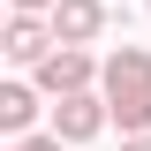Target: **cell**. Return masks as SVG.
Segmentation results:
<instances>
[{
	"instance_id": "cell-8",
	"label": "cell",
	"mask_w": 151,
	"mask_h": 151,
	"mask_svg": "<svg viewBox=\"0 0 151 151\" xmlns=\"http://www.w3.org/2000/svg\"><path fill=\"white\" fill-rule=\"evenodd\" d=\"M60 0H8V15H53Z\"/></svg>"
},
{
	"instance_id": "cell-3",
	"label": "cell",
	"mask_w": 151,
	"mask_h": 151,
	"mask_svg": "<svg viewBox=\"0 0 151 151\" xmlns=\"http://www.w3.org/2000/svg\"><path fill=\"white\" fill-rule=\"evenodd\" d=\"M106 91H76V98H53V136L60 144H91L98 129H106Z\"/></svg>"
},
{
	"instance_id": "cell-9",
	"label": "cell",
	"mask_w": 151,
	"mask_h": 151,
	"mask_svg": "<svg viewBox=\"0 0 151 151\" xmlns=\"http://www.w3.org/2000/svg\"><path fill=\"white\" fill-rule=\"evenodd\" d=\"M121 151H151V136H121Z\"/></svg>"
},
{
	"instance_id": "cell-6",
	"label": "cell",
	"mask_w": 151,
	"mask_h": 151,
	"mask_svg": "<svg viewBox=\"0 0 151 151\" xmlns=\"http://www.w3.org/2000/svg\"><path fill=\"white\" fill-rule=\"evenodd\" d=\"M30 121H38V83H0V129L30 136Z\"/></svg>"
},
{
	"instance_id": "cell-4",
	"label": "cell",
	"mask_w": 151,
	"mask_h": 151,
	"mask_svg": "<svg viewBox=\"0 0 151 151\" xmlns=\"http://www.w3.org/2000/svg\"><path fill=\"white\" fill-rule=\"evenodd\" d=\"M53 45H60V38H53V23H45V15H8V38H0V53L15 60V68H38Z\"/></svg>"
},
{
	"instance_id": "cell-5",
	"label": "cell",
	"mask_w": 151,
	"mask_h": 151,
	"mask_svg": "<svg viewBox=\"0 0 151 151\" xmlns=\"http://www.w3.org/2000/svg\"><path fill=\"white\" fill-rule=\"evenodd\" d=\"M45 23H53V38H60V45H91V38L113 23V8H106V0H60Z\"/></svg>"
},
{
	"instance_id": "cell-10",
	"label": "cell",
	"mask_w": 151,
	"mask_h": 151,
	"mask_svg": "<svg viewBox=\"0 0 151 151\" xmlns=\"http://www.w3.org/2000/svg\"><path fill=\"white\" fill-rule=\"evenodd\" d=\"M144 8H151V0H144Z\"/></svg>"
},
{
	"instance_id": "cell-1",
	"label": "cell",
	"mask_w": 151,
	"mask_h": 151,
	"mask_svg": "<svg viewBox=\"0 0 151 151\" xmlns=\"http://www.w3.org/2000/svg\"><path fill=\"white\" fill-rule=\"evenodd\" d=\"M106 113L121 136H151V53L144 45H121V53L106 60Z\"/></svg>"
},
{
	"instance_id": "cell-2",
	"label": "cell",
	"mask_w": 151,
	"mask_h": 151,
	"mask_svg": "<svg viewBox=\"0 0 151 151\" xmlns=\"http://www.w3.org/2000/svg\"><path fill=\"white\" fill-rule=\"evenodd\" d=\"M30 76H38V91H45V98H76V91H91V83H106V68L91 60V45H53Z\"/></svg>"
},
{
	"instance_id": "cell-7",
	"label": "cell",
	"mask_w": 151,
	"mask_h": 151,
	"mask_svg": "<svg viewBox=\"0 0 151 151\" xmlns=\"http://www.w3.org/2000/svg\"><path fill=\"white\" fill-rule=\"evenodd\" d=\"M15 151H68V144H60V136L45 129V136H15Z\"/></svg>"
}]
</instances>
